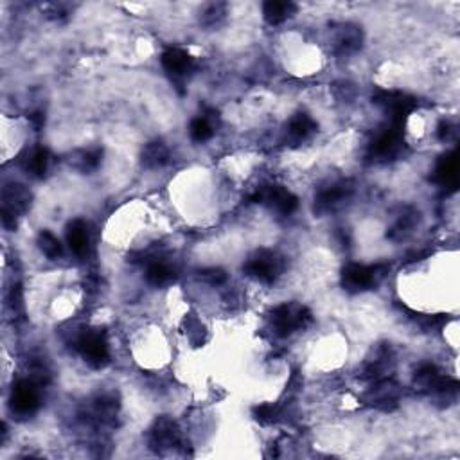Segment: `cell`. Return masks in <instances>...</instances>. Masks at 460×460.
<instances>
[{
  "mask_svg": "<svg viewBox=\"0 0 460 460\" xmlns=\"http://www.w3.org/2000/svg\"><path fill=\"white\" fill-rule=\"evenodd\" d=\"M313 322L311 313L302 306L282 304L272 315V326L277 336H288L293 331L304 329Z\"/></svg>",
  "mask_w": 460,
  "mask_h": 460,
  "instance_id": "obj_1",
  "label": "cell"
},
{
  "mask_svg": "<svg viewBox=\"0 0 460 460\" xmlns=\"http://www.w3.org/2000/svg\"><path fill=\"white\" fill-rule=\"evenodd\" d=\"M386 266H365L352 263L345 266L342 274V284L349 291H361L376 286L383 279Z\"/></svg>",
  "mask_w": 460,
  "mask_h": 460,
  "instance_id": "obj_2",
  "label": "cell"
},
{
  "mask_svg": "<svg viewBox=\"0 0 460 460\" xmlns=\"http://www.w3.org/2000/svg\"><path fill=\"white\" fill-rule=\"evenodd\" d=\"M76 349L79 351L85 361L92 367H103L108 363L110 351H108V342L104 338L103 333L97 331H85L76 342Z\"/></svg>",
  "mask_w": 460,
  "mask_h": 460,
  "instance_id": "obj_3",
  "label": "cell"
},
{
  "mask_svg": "<svg viewBox=\"0 0 460 460\" xmlns=\"http://www.w3.org/2000/svg\"><path fill=\"white\" fill-rule=\"evenodd\" d=\"M245 272L261 282H274L282 272V259L270 250H261L245 265Z\"/></svg>",
  "mask_w": 460,
  "mask_h": 460,
  "instance_id": "obj_4",
  "label": "cell"
},
{
  "mask_svg": "<svg viewBox=\"0 0 460 460\" xmlns=\"http://www.w3.org/2000/svg\"><path fill=\"white\" fill-rule=\"evenodd\" d=\"M252 202L254 204H268L270 207H274L281 214H291L299 207L297 196H293L279 186L259 187L252 195Z\"/></svg>",
  "mask_w": 460,
  "mask_h": 460,
  "instance_id": "obj_5",
  "label": "cell"
},
{
  "mask_svg": "<svg viewBox=\"0 0 460 460\" xmlns=\"http://www.w3.org/2000/svg\"><path fill=\"white\" fill-rule=\"evenodd\" d=\"M11 406L20 416L35 413L40 406V394L35 383L27 381V379L18 381L13 388V395H11Z\"/></svg>",
  "mask_w": 460,
  "mask_h": 460,
  "instance_id": "obj_6",
  "label": "cell"
},
{
  "mask_svg": "<svg viewBox=\"0 0 460 460\" xmlns=\"http://www.w3.org/2000/svg\"><path fill=\"white\" fill-rule=\"evenodd\" d=\"M180 444V434L179 428L171 419L162 417L155 422V428L151 430V446L158 452L162 450H171V447Z\"/></svg>",
  "mask_w": 460,
  "mask_h": 460,
  "instance_id": "obj_7",
  "label": "cell"
},
{
  "mask_svg": "<svg viewBox=\"0 0 460 460\" xmlns=\"http://www.w3.org/2000/svg\"><path fill=\"white\" fill-rule=\"evenodd\" d=\"M162 67L174 79L186 78L192 69V58L189 52L182 51V49H167L162 54Z\"/></svg>",
  "mask_w": 460,
  "mask_h": 460,
  "instance_id": "obj_8",
  "label": "cell"
},
{
  "mask_svg": "<svg viewBox=\"0 0 460 460\" xmlns=\"http://www.w3.org/2000/svg\"><path fill=\"white\" fill-rule=\"evenodd\" d=\"M31 195L27 192L26 187L22 186H9L4 189V207H2V214L6 216L17 217L18 213H24L29 205Z\"/></svg>",
  "mask_w": 460,
  "mask_h": 460,
  "instance_id": "obj_9",
  "label": "cell"
},
{
  "mask_svg": "<svg viewBox=\"0 0 460 460\" xmlns=\"http://www.w3.org/2000/svg\"><path fill=\"white\" fill-rule=\"evenodd\" d=\"M401 144V131L400 126H394L391 130H385L383 133L378 135V139L374 140L372 146H370V153L374 156H391L397 151Z\"/></svg>",
  "mask_w": 460,
  "mask_h": 460,
  "instance_id": "obj_10",
  "label": "cell"
},
{
  "mask_svg": "<svg viewBox=\"0 0 460 460\" xmlns=\"http://www.w3.org/2000/svg\"><path fill=\"white\" fill-rule=\"evenodd\" d=\"M297 11V6L293 2H279V0H268L263 4V15L270 26H279L286 22L288 18Z\"/></svg>",
  "mask_w": 460,
  "mask_h": 460,
  "instance_id": "obj_11",
  "label": "cell"
},
{
  "mask_svg": "<svg viewBox=\"0 0 460 460\" xmlns=\"http://www.w3.org/2000/svg\"><path fill=\"white\" fill-rule=\"evenodd\" d=\"M349 191H351V187H347L345 183H338V186H331L326 187V189H322L317 196V207L318 213H327L333 207L340 204L343 198H347Z\"/></svg>",
  "mask_w": 460,
  "mask_h": 460,
  "instance_id": "obj_12",
  "label": "cell"
},
{
  "mask_svg": "<svg viewBox=\"0 0 460 460\" xmlns=\"http://www.w3.org/2000/svg\"><path fill=\"white\" fill-rule=\"evenodd\" d=\"M67 241L70 245V250L78 256H83L88 248V232L87 225L81 220H76L67 229Z\"/></svg>",
  "mask_w": 460,
  "mask_h": 460,
  "instance_id": "obj_13",
  "label": "cell"
},
{
  "mask_svg": "<svg viewBox=\"0 0 460 460\" xmlns=\"http://www.w3.org/2000/svg\"><path fill=\"white\" fill-rule=\"evenodd\" d=\"M170 161V149L162 142H151L148 144L142 151V164L144 167L155 170V167H162Z\"/></svg>",
  "mask_w": 460,
  "mask_h": 460,
  "instance_id": "obj_14",
  "label": "cell"
},
{
  "mask_svg": "<svg viewBox=\"0 0 460 460\" xmlns=\"http://www.w3.org/2000/svg\"><path fill=\"white\" fill-rule=\"evenodd\" d=\"M360 42H361L360 31H358L356 27L347 26L340 29L334 45H336V51L338 52H342V54H349V52L356 51V49L360 47Z\"/></svg>",
  "mask_w": 460,
  "mask_h": 460,
  "instance_id": "obj_15",
  "label": "cell"
},
{
  "mask_svg": "<svg viewBox=\"0 0 460 460\" xmlns=\"http://www.w3.org/2000/svg\"><path fill=\"white\" fill-rule=\"evenodd\" d=\"M146 279L153 286H164V284H170L173 281L174 272L171 270L170 265H165L162 261H153L151 265L148 266Z\"/></svg>",
  "mask_w": 460,
  "mask_h": 460,
  "instance_id": "obj_16",
  "label": "cell"
},
{
  "mask_svg": "<svg viewBox=\"0 0 460 460\" xmlns=\"http://www.w3.org/2000/svg\"><path fill=\"white\" fill-rule=\"evenodd\" d=\"M315 130H317V122L313 121L309 115H306V113L295 115V117L290 121V124H288V131H290L291 137L297 140L306 139V137Z\"/></svg>",
  "mask_w": 460,
  "mask_h": 460,
  "instance_id": "obj_17",
  "label": "cell"
},
{
  "mask_svg": "<svg viewBox=\"0 0 460 460\" xmlns=\"http://www.w3.org/2000/svg\"><path fill=\"white\" fill-rule=\"evenodd\" d=\"M457 158L455 155L444 156L437 165V180L443 186H457Z\"/></svg>",
  "mask_w": 460,
  "mask_h": 460,
  "instance_id": "obj_18",
  "label": "cell"
},
{
  "mask_svg": "<svg viewBox=\"0 0 460 460\" xmlns=\"http://www.w3.org/2000/svg\"><path fill=\"white\" fill-rule=\"evenodd\" d=\"M38 247L40 250L44 252V256H47L49 259H58L61 256V243L58 241V238L49 230H42L38 236Z\"/></svg>",
  "mask_w": 460,
  "mask_h": 460,
  "instance_id": "obj_19",
  "label": "cell"
},
{
  "mask_svg": "<svg viewBox=\"0 0 460 460\" xmlns=\"http://www.w3.org/2000/svg\"><path fill=\"white\" fill-rule=\"evenodd\" d=\"M47 165H49V151L45 148H36L35 153L31 155L27 170L40 179V176H44L45 171H47Z\"/></svg>",
  "mask_w": 460,
  "mask_h": 460,
  "instance_id": "obj_20",
  "label": "cell"
},
{
  "mask_svg": "<svg viewBox=\"0 0 460 460\" xmlns=\"http://www.w3.org/2000/svg\"><path fill=\"white\" fill-rule=\"evenodd\" d=\"M189 133H191L192 140L196 142H205L213 137L214 130L213 126L208 124V121L205 117H198L191 122V128H189Z\"/></svg>",
  "mask_w": 460,
  "mask_h": 460,
  "instance_id": "obj_21",
  "label": "cell"
},
{
  "mask_svg": "<svg viewBox=\"0 0 460 460\" xmlns=\"http://www.w3.org/2000/svg\"><path fill=\"white\" fill-rule=\"evenodd\" d=\"M101 155H103V153H101V149H90V151H83L81 155H79L76 165H78L81 171H94L97 165H99Z\"/></svg>",
  "mask_w": 460,
  "mask_h": 460,
  "instance_id": "obj_22",
  "label": "cell"
},
{
  "mask_svg": "<svg viewBox=\"0 0 460 460\" xmlns=\"http://www.w3.org/2000/svg\"><path fill=\"white\" fill-rule=\"evenodd\" d=\"M254 413H256V419L261 422H274L275 419L279 417V406L277 404L266 403V404H259L254 409Z\"/></svg>",
  "mask_w": 460,
  "mask_h": 460,
  "instance_id": "obj_23",
  "label": "cell"
},
{
  "mask_svg": "<svg viewBox=\"0 0 460 460\" xmlns=\"http://www.w3.org/2000/svg\"><path fill=\"white\" fill-rule=\"evenodd\" d=\"M204 281L211 282V284H214V286H220V284H223V282L227 281V274L223 272V270L220 268H213V270H205V272H202L200 275Z\"/></svg>",
  "mask_w": 460,
  "mask_h": 460,
  "instance_id": "obj_24",
  "label": "cell"
},
{
  "mask_svg": "<svg viewBox=\"0 0 460 460\" xmlns=\"http://www.w3.org/2000/svg\"><path fill=\"white\" fill-rule=\"evenodd\" d=\"M29 121H31V124H33V128H35L36 131L38 130H42V128H44V124H45V115L42 112H35V113H31L29 115Z\"/></svg>",
  "mask_w": 460,
  "mask_h": 460,
  "instance_id": "obj_25",
  "label": "cell"
}]
</instances>
